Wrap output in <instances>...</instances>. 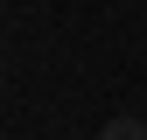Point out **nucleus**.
<instances>
[{"instance_id":"nucleus-1","label":"nucleus","mask_w":147,"mask_h":140,"mask_svg":"<svg viewBox=\"0 0 147 140\" xmlns=\"http://www.w3.org/2000/svg\"><path fill=\"white\" fill-rule=\"evenodd\" d=\"M98 140H147V119L119 112V119H105V126H98Z\"/></svg>"}]
</instances>
